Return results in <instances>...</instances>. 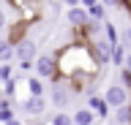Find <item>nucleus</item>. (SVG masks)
<instances>
[{"instance_id":"15","label":"nucleus","mask_w":131,"mask_h":125,"mask_svg":"<svg viewBox=\"0 0 131 125\" xmlns=\"http://www.w3.org/2000/svg\"><path fill=\"white\" fill-rule=\"evenodd\" d=\"M11 60H14V44L0 41V63H11Z\"/></svg>"},{"instance_id":"25","label":"nucleus","mask_w":131,"mask_h":125,"mask_svg":"<svg viewBox=\"0 0 131 125\" xmlns=\"http://www.w3.org/2000/svg\"><path fill=\"white\" fill-rule=\"evenodd\" d=\"M126 46L131 49V25H128V30H126Z\"/></svg>"},{"instance_id":"23","label":"nucleus","mask_w":131,"mask_h":125,"mask_svg":"<svg viewBox=\"0 0 131 125\" xmlns=\"http://www.w3.org/2000/svg\"><path fill=\"white\" fill-rule=\"evenodd\" d=\"M63 3H66V8H74V6H82L79 0H63Z\"/></svg>"},{"instance_id":"26","label":"nucleus","mask_w":131,"mask_h":125,"mask_svg":"<svg viewBox=\"0 0 131 125\" xmlns=\"http://www.w3.org/2000/svg\"><path fill=\"white\" fill-rule=\"evenodd\" d=\"M82 6H85V8H88V6H93V3H98V0H79Z\"/></svg>"},{"instance_id":"13","label":"nucleus","mask_w":131,"mask_h":125,"mask_svg":"<svg viewBox=\"0 0 131 125\" xmlns=\"http://www.w3.org/2000/svg\"><path fill=\"white\" fill-rule=\"evenodd\" d=\"M115 122L117 125H128L131 122V103H123V106L115 109Z\"/></svg>"},{"instance_id":"2","label":"nucleus","mask_w":131,"mask_h":125,"mask_svg":"<svg viewBox=\"0 0 131 125\" xmlns=\"http://www.w3.org/2000/svg\"><path fill=\"white\" fill-rule=\"evenodd\" d=\"M36 54H38V46H36L33 38H19L14 44V60H16V68L19 71H30Z\"/></svg>"},{"instance_id":"1","label":"nucleus","mask_w":131,"mask_h":125,"mask_svg":"<svg viewBox=\"0 0 131 125\" xmlns=\"http://www.w3.org/2000/svg\"><path fill=\"white\" fill-rule=\"evenodd\" d=\"M98 60L93 54L88 41L74 38L71 44H66L63 49L57 52V76H63L74 84V90H79L82 82H90L98 74Z\"/></svg>"},{"instance_id":"8","label":"nucleus","mask_w":131,"mask_h":125,"mask_svg":"<svg viewBox=\"0 0 131 125\" xmlns=\"http://www.w3.org/2000/svg\"><path fill=\"white\" fill-rule=\"evenodd\" d=\"M8 3H11V6L19 11V17L27 19V22H33V19L38 17V6H41V0H8Z\"/></svg>"},{"instance_id":"29","label":"nucleus","mask_w":131,"mask_h":125,"mask_svg":"<svg viewBox=\"0 0 131 125\" xmlns=\"http://www.w3.org/2000/svg\"><path fill=\"white\" fill-rule=\"evenodd\" d=\"M0 98H3V95H0Z\"/></svg>"},{"instance_id":"4","label":"nucleus","mask_w":131,"mask_h":125,"mask_svg":"<svg viewBox=\"0 0 131 125\" xmlns=\"http://www.w3.org/2000/svg\"><path fill=\"white\" fill-rule=\"evenodd\" d=\"M71 95H74V84L68 79H63V76H57L55 84H52V106L66 109L71 103Z\"/></svg>"},{"instance_id":"17","label":"nucleus","mask_w":131,"mask_h":125,"mask_svg":"<svg viewBox=\"0 0 131 125\" xmlns=\"http://www.w3.org/2000/svg\"><path fill=\"white\" fill-rule=\"evenodd\" d=\"M104 14H106V6L98 0V3H93V6H88V17L90 19H104Z\"/></svg>"},{"instance_id":"16","label":"nucleus","mask_w":131,"mask_h":125,"mask_svg":"<svg viewBox=\"0 0 131 125\" xmlns=\"http://www.w3.org/2000/svg\"><path fill=\"white\" fill-rule=\"evenodd\" d=\"M49 125H74V117H71V114H66L63 109H60V112H55V114H52Z\"/></svg>"},{"instance_id":"7","label":"nucleus","mask_w":131,"mask_h":125,"mask_svg":"<svg viewBox=\"0 0 131 125\" xmlns=\"http://www.w3.org/2000/svg\"><path fill=\"white\" fill-rule=\"evenodd\" d=\"M104 98L106 103H109V109H117L123 106V103H128V90L123 87V84H106V90H104Z\"/></svg>"},{"instance_id":"24","label":"nucleus","mask_w":131,"mask_h":125,"mask_svg":"<svg viewBox=\"0 0 131 125\" xmlns=\"http://www.w3.org/2000/svg\"><path fill=\"white\" fill-rule=\"evenodd\" d=\"M123 65H126V68H128V71H131V49L126 52V63H123Z\"/></svg>"},{"instance_id":"30","label":"nucleus","mask_w":131,"mask_h":125,"mask_svg":"<svg viewBox=\"0 0 131 125\" xmlns=\"http://www.w3.org/2000/svg\"><path fill=\"white\" fill-rule=\"evenodd\" d=\"M0 125H3V122H0Z\"/></svg>"},{"instance_id":"9","label":"nucleus","mask_w":131,"mask_h":125,"mask_svg":"<svg viewBox=\"0 0 131 125\" xmlns=\"http://www.w3.org/2000/svg\"><path fill=\"white\" fill-rule=\"evenodd\" d=\"M66 22L77 30V27H85L90 22V17H88V8L85 6H74V8H66Z\"/></svg>"},{"instance_id":"20","label":"nucleus","mask_w":131,"mask_h":125,"mask_svg":"<svg viewBox=\"0 0 131 125\" xmlns=\"http://www.w3.org/2000/svg\"><path fill=\"white\" fill-rule=\"evenodd\" d=\"M101 3H104L106 8H128L131 11V3H128V0H101Z\"/></svg>"},{"instance_id":"6","label":"nucleus","mask_w":131,"mask_h":125,"mask_svg":"<svg viewBox=\"0 0 131 125\" xmlns=\"http://www.w3.org/2000/svg\"><path fill=\"white\" fill-rule=\"evenodd\" d=\"M19 109L25 117H41L47 112V95H27V98H22Z\"/></svg>"},{"instance_id":"27","label":"nucleus","mask_w":131,"mask_h":125,"mask_svg":"<svg viewBox=\"0 0 131 125\" xmlns=\"http://www.w3.org/2000/svg\"><path fill=\"white\" fill-rule=\"evenodd\" d=\"M6 25V14H3V11H0V27Z\"/></svg>"},{"instance_id":"3","label":"nucleus","mask_w":131,"mask_h":125,"mask_svg":"<svg viewBox=\"0 0 131 125\" xmlns=\"http://www.w3.org/2000/svg\"><path fill=\"white\" fill-rule=\"evenodd\" d=\"M33 71H36V76H41V79L55 82L57 79V54H36Z\"/></svg>"},{"instance_id":"14","label":"nucleus","mask_w":131,"mask_h":125,"mask_svg":"<svg viewBox=\"0 0 131 125\" xmlns=\"http://www.w3.org/2000/svg\"><path fill=\"white\" fill-rule=\"evenodd\" d=\"M126 52H128V46L115 44L112 46V65H123V63H126Z\"/></svg>"},{"instance_id":"28","label":"nucleus","mask_w":131,"mask_h":125,"mask_svg":"<svg viewBox=\"0 0 131 125\" xmlns=\"http://www.w3.org/2000/svg\"><path fill=\"white\" fill-rule=\"evenodd\" d=\"M128 103H131V101H128ZM128 125H131V122H128Z\"/></svg>"},{"instance_id":"10","label":"nucleus","mask_w":131,"mask_h":125,"mask_svg":"<svg viewBox=\"0 0 131 125\" xmlns=\"http://www.w3.org/2000/svg\"><path fill=\"white\" fill-rule=\"evenodd\" d=\"M88 109L96 112L98 120H106V114H109V103H106L104 95H93V92H90V95H88Z\"/></svg>"},{"instance_id":"5","label":"nucleus","mask_w":131,"mask_h":125,"mask_svg":"<svg viewBox=\"0 0 131 125\" xmlns=\"http://www.w3.org/2000/svg\"><path fill=\"white\" fill-rule=\"evenodd\" d=\"M90 49H93V54H96V60H98V65H112V46L115 44H109L104 38V35H96V38H90Z\"/></svg>"},{"instance_id":"11","label":"nucleus","mask_w":131,"mask_h":125,"mask_svg":"<svg viewBox=\"0 0 131 125\" xmlns=\"http://www.w3.org/2000/svg\"><path fill=\"white\" fill-rule=\"evenodd\" d=\"M71 117H74V125H93V122L98 120V117H96V112H93V109H88V106L77 109Z\"/></svg>"},{"instance_id":"19","label":"nucleus","mask_w":131,"mask_h":125,"mask_svg":"<svg viewBox=\"0 0 131 125\" xmlns=\"http://www.w3.org/2000/svg\"><path fill=\"white\" fill-rule=\"evenodd\" d=\"M8 79H14V65L11 63H0V84L8 82Z\"/></svg>"},{"instance_id":"12","label":"nucleus","mask_w":131,"mask_h":125,"mask_svg":"<svg viewBox=\"0 0 131 125\" xmlns=\"http://www.w3.org/2000/svg\"><path fill=\"white\" fill-rule=\"evenodd\" d=\"M25 87H27V95H44V79L41 76L25 79Z\"/></svg>"},{"instance_id":"18","label":"nucleus","mask_w":131,"mask_h":125,"mask_svg":"<svg viewBox=\"0 0 131 125\" xmlns=\"http://www.w3.org/2000/svg\"><path fill=\"white\" fill-rule=\"evenodd\" d=\"M104 38L109 44H120V41H117V27H115L112 22H104Z\"/></svg>"},{"instance_id":"21","label":"nucleus","mask_w":131,"mask_h":125,"mask_svg":"<svg viewBox=\"0 0 131 125\" xmlns=\"http://www.w3.org/2000/svg\"><path fill=\"white\" fill-rule=\"evenodd\" d=\"M120 84L128 90V98H131V71H128L126 65H123V71H120Z\"/></svg>"},{"instance_id":"22","label":"nucleus","mask_w":131,"mask_h":125,"mask_svg":"<svg viewBox=\"0 0 131 125\" xmlns=\"http://www.w3.org/2000/svg\"><path fill=\"white\" fill-rule=\"evenodd\" d=\"M3 125H25V122H22V117H11V120L3 122Z\"/></svg>"}]
</instances>
